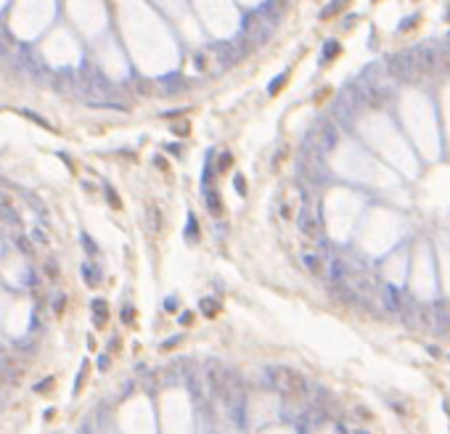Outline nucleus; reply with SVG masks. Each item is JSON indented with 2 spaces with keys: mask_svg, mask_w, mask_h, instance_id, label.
I'll return each mask as SVG.
<instances>
[{
  "mask_svg": "<svg viewBox=\"0 0 450 434\" xmlns=\"http://www.w3.org/2000/svg\"><path fill=\"white\" fill-rule=\"evenodd\" d=\"M403 321L413 331H431L437 326V312L431 310V307H427V305L408 302L403 307Z\"/></svg>",
  "mask_w": 450,
  "mask_h": 434,
  "instance_id": "obj_2",
  "label": "nucleus"
},
{
  "mask_svg": "<svg viewBox=\"0 0 450 434\" xmlns=\"http://www.w3.org/2000/svg\"><path fill=\"white\" fill-rule=\"evenodd\" d=\"M14 244H16V249H19L21 254H27V257H32V254H35L32 236H24V233H16V236H14Z\"/></svg>",
  "mask_w": 450,
  "mask_h": 434,
  "instance_id": "obj_10",
  "label": "nucleus"
},
{
  "mask_svg": "<svg viewBox=\"0 0 450 434\" xmlns=\"http://www.w3.org/2000/svg\"><path fill=\"white\" fill-rule=\"evenodd\" d=\"M82 275H85V281H88V286H98V283H101V273H98L95 265H85Z\"/></svg>",
  "mask_w": 450,
  "mask_h": 434,
  "instance_id": "obj_12",
  "label": "nucleus"
},
{
  "mask_svg": "<svg viewBox=\"0 0 450 434\" xmlns=\"http://www.w3.org/2000/svg\"><path fill=\"white\" fill-rule=\"evenodd\" d=\"M122 321H125V323L132 321V310H125V312H122Z\"/></svg>",
  "mask_w": 450,
  "mask_h": 434,
  "instance_id": "obj_27",
  "label": "nucleus"
},
{
  "mask_svg": "<svg viewBox=\"0 0 450 434\" xmlns=\"http://www.w3.org/2000/svg\"><path fill=\"white\" fill-rule=\"evenodd\" d=\"M334 143H337V127H334L331 122H323L318 130L313 132V135H310V146L318 148L320 154L328 151V148H331Z\"/></svg>",
  "mask_w": 450,
  "mask_h": 434,
  "instance_id": "obj_5",
  "label": "nucleus"
},
{
  "mask_svg": "<svg viewBox=\"0 0 450 434\" xmlns=\"http://www.w3.org/2000/svg\"><path fill=\"white\" fill-rule=\"evenodd\" d=\"M90 307H93V321L98 323V326L109 321V305L103 302V299H95V302L90 305Z\"/></svg>",
  "mask_w": 450,
  "mask_h": 434,
  "instance_id": "obj_11",
  "label": "nucleus"
},
{
  "mask_svg": "<svg viewBox=\"0 0 450 434\" xmlns=\"http://www.w3.org/2000/svg\"><path fill=\"white\" fill-rule=\"evenodd\" d=\"M384 294H387V307H389V310H397V294H394L392 291V289H384Z\"/></svg>",
  "mask_w": 450,
  "mask_h": 434,
  "instance_id": "obj_17",
  "label": "nucleus"
},
{
  "mask_svg": "<svg viewBox=\"0 0 450 434\" xmlns=\"http://www.w3.org/2000/svg\"><path fill=\"white\" fill-rule=\"evenodd\" d=\"M164 310H167V312H175V310H178V299H175V297H169L167 302H164Z\"/></svg>",
  "mask_w": 450,
  "mask_h": 434,
  "instance_id": "obj_23",
  "label": "nucleus"
},
{
  "mask_svg": "<svg viewBox=\"0 0 450 434\" xmlns=\"http://www.w3.org/2000/svg\"><path fill=\"white\" fill-rule=\"evenodd\" d=\"M297 228H300V233L310 241V244H315V241L320 238V217H318L315 209H310V204H305V207L300 209V215H297Z\"/></svg>",
  "mask_w": 450,
  "mask_h": 434,
  "instance_id": "obj_4",
  "label": "nucleus"
},
{
  "mask_svg": "<svg viewBox=\"0 0 450 434\" xmlns=\"http://www.w3.org/2000/svg\"><path fill=\"white\" fill-rule=\"evenodd\" d=\"M42 270H45V275H48V278H51V281H56L58 278V268H56V262H45V268H42Z\"/></svg>",
  "mask_w": 450,
  "mask_h": 434,
  "instance_id": "obj_19",
  "label": "nucleus"
},
{
  "mask_svg": "<svg viewBox=\"0 0 450 434\" xmlns=\"http://www.w3.org/2000/svg\"><path fill=\"white\" fill-rule=\"evenodd\" d=\"M149 228H151V233H162V228H164V212L156 201L149 204Z\"/></svg>",
  "mask_w": 450,
  "mask_h": 434,
  "instance_id": "obj_7",
  "label": "nucleus"
},
{
  "mask_svg": "<svg viewBox=\"0 0 450 434\" xmlns=\"http://www.w3.org/2000/svg\"><path fill=\"white\" fill-rule=\"evenodd\" d=\"M64 305H66V297H56V305H53L56 315H61V312H64Z\"/></svg>",
  "mask_w": 450,
  "mask_h": 434,
  "instance_id": "obj_21",
  "label": "nucleus"
},
{
  "mask_svg": "<svg viewBox=\"0 0 450 434\" xmlns=\"http://www.w3.org/2000/svg\"><path fill=\"white\" fill-rule=\"evenodd\" d=\"M206 204H209V212H215V215H220V212H223V204H220V196H217V194H209Z\"/></svg>",
  "mask_w": 450,
  "mask_h": 434,
  "instance_id": "obj_14",
  "label": "nucleus"
},
{
  "mask_svg": "<svg viewBox=\"0 0 450 434\" xmlns=\"http://www.w3.org/2000/svg\"><path fill=\"white\" fill-rule=\"evenodd\" d=\"M51 387H53V379H48V381H40L35 387V392H51Z\"/></svg>",
  "mask_w": 450,
  "mask_h": 434,
  "instance_id": "obj_22",
  "label": "nucleus"
},
{
  "mask_svg": "<svg viewBox=\"0 0 450 434\" xmlns=\"http://www.w3.org/2000/svg\"><path fill=\"white\" fill-rule=\"evenodd\" d=\"M230 162H233V154H223L220 162H217V172H225L230 167Z\"/></svg>",
  "mask_w": 450,
  "mask_h": 434,
  "instance_id": "obj_18",
  "label": "nucleus"
},
{
  "mask_svg": "<svg viewBox=\"0 0 450 434\" xmlns=\"http://www.w3.org/2000/svg\"><path fill=\"white\" fill-rule=\"evenodd\" d=\"M437 74H450V45H437Z\"/></svg>",
  "mask_w": 450,
  "mask_h": 434,
  "instance_id": "obj_8",
  "label": "nucleus"
},
{
  "mask_svg": "<svg viewBox=\"0 0 450 434\" xmlns=\"http://www.w3.org/2000/svg\"><path fill=\"white\" fill-rule=\"evenodd\" d=\"M21 114H24V117H27V119H32V122H38V125H40V127H48V130H53V127H51V125H48V122H45V119H40V117H38V114H35V111H29V108H24V111H21Z\"/></svg>",
  "mask_w": 450,
  "mask_h": 434,
  "instance_id": "obj_16",
  "label": "nucleus"
},
{
  "mask_svg": "<svg viewBox=\"0 0 450 434\" xmlns=\"http://www.w3.org/2000/svg\"><path fill=\"white\" fill-rule=\"evenodd\" d=\"M342 5H347V0H331V3H328L326 8L320 11V19H328V16L339 14V11H342Z\"/></svg>",
  "mask_w": 450,
  "mask_h": 434,
  "instance_id": "obj_13",
  "label": "nucleus"
},
{
  "mask_svg": "<svg viewBox=\"0 0 450 434\" xmlns=\"http://www.w3.org/2000/svg\"><path fill=\"white\" fill-rule=\"evenodd\" d=\"M283 82H286V77H281V80H273V82H270V93H276V90L281 88Z\"/></svg>",
  "mask_w": 450,
  "mask_h": 434,
  "instance_id": "obj_26",
  "label": "nucleus"
},
{
  "mask_svg": "<svg viewBox=\"0 0 450 434\" xmlns=\"http://www.w3.org/2000/svg\"><path fill=\"white\" fill-rule=\"evenodd\" d=\"M233 185H236V188H239V194H246V183H244V180H241V175H236Z\"/></svg>",
  "mask_w": 450,
  "mask_h": 434,
  "instance_id": "obj_24",
  "label": "nucleus"
},
{
  "mask_svg": "<svg viewBox=\"0 0 450 434\" xmlns=\"http://www.w3.org/2000/svg\"><path fill=\"white\" fill-rule=\"evenodd\" d=\"M273 24H276V21H273L270 16L265 14V11H262V14H252V16L246 19V24H244V37H246L254 48H260L267 37H270Z\"/></svg>",
  "mask_w": 450,
  "mask_h": 434,
  "instance_id": "obj_3",
  "label": "nucleus"
},
{
  "mask_svg": "<svg viewBox=\"0 0 450 434\" xmlns=\"http://www.w3.org/2000/svg\"><path fill=\"white\" fill-rule=\"evenodd\" d=\"M337 53H339V43H334V40H331V43H326V53H323V61H326V58H334V56H337Z\"/></svg>",
  "mask_w": 450,
  "mask_h": 434,
  "instance_id": "obj_20",
  "label": "nucleus"
},
{
  "mask_svg": "<svg viewBox=\"0 0 450 434\" xmlns=\"http://www.w3.org/2000/svg\"><path fill=\"white\" fill-rule=\"evenodd\" d=\"M265 379L276 392H281L286 400H302L307 395V381L302 373H297L294 368H286V365H273V368L265 371Z\"/></svg>",
  "mask_w": 450,
  "mask_h": 434,
  "instance_id": "obj_1",
  "label": "nucleus"
},
{
  "mask_svg": "<svg viewBox=\"0 0 450 434\" xmlns=\"http://www.w3.org/2000/svg\"><path fill=\"white\" fill-rule=\"evenodd\" d=\"M202 312L212 318L217 312V302H215V299H202Z\"/></svg>",
  "mask_w": 450,
  "mask_h": 434,
  "instance_id": "obj_15",
  "label": "nucleus"
},
{
  "mask_svg": "<svg viewBox=\"0 0 450 434\" xmlns=\"http://www.w3.org/2000/svg\"><path fill=\"white\" fill-rule=\"evenodd\" d=\"M302 265H305L313 275H320V273H323V268H326L323 252H320V249H305V252H302Z\"/></svg>",
  "mask_w": 450,
  "mask_h": 434,
  "instance_id": "obj_6",
  "label": "nucleus"
},
{
  "mask_svg": "<svg viewBox=\"0 0 450 434\" xmlns=\"http://www.w3.org/2000/svg\"><path fill=\"white\" fill-rule=\"evenodd\" d=\"M0 222H5V225H16L19 222V215H16V209H11L8 199L0 201Z\"/></svg>",
  "mask_w": 450,
  "mask_h": 434,
  "instance_id": "obj_9",
  "label": "nucleus"
},
{
  "mask_svg": "<svg viewBox=\"0 0 450 434\" xmlns=\"http://www.w3.org/2000/svg\"><path fill=\"white\" fill-rule=\"evenodd\" d=\"M32 238L38 241V244H48V236H45L42 231H35V233H32Z\"/></svg>",
  "mask_w": 450,
  "mask_h": 434,
  "instance_id": "obj_25",
  "label": "nucleus"
}]
</instances>
